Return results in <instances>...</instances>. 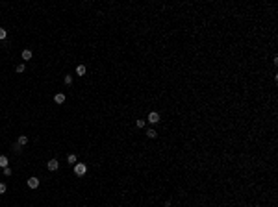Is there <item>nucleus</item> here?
<instances>
[{
  "instance_id": "nucleus-18",
  "label": "nucleus",
  "mask_w": 278,
  "mask_h": 207,
  "mask_svg": "<svg viewBox=\"0 0 278 207\" xmlns=\"http://www.w3.org/2000/svg\"><path fill=\"white\" fill-rule=\"evenodd\" d=\"M13 150H15V152H21V144H19V142L13 144Z\"/></svg>"
},
{
  "instance_id": "nucleus-13",
  "label": "nucleus",
  "mask_w": 278,
  "mask_h": 207,
  "mask_svg": "<svg viewBox=\"0 0 278 207\" xmlns=\"http://www.w3.org/2000/svg\"><path fill=\"white\" fill-rule=\"evenodd\" d=\"M7 37V32L4 28H0V41H2V39H6Z\"/></svg>"
},
{
  "instance_id": "nucleus-16",
  "label": "nucleus",
  "mask_w": 278,
  "mask_h": 207,
  "mask_svg": "<svg viewBox=\"0 0 278 207\" xmlns=\"http://www.w3.org/2000/svg\"><path fill=\"white\" fill-rule=\"evenodd\" d=\"M4 176H11V168H9V166H6V168H4Z\"/></svg>"
},
{
  "instance_id": "nucleus-5",
  "label": "nucleus",
  "mask_w": 278,
  "mask_h": 207,
  "mask_svg": "<svg viewBox=\"0 0 278 207\" xmlns=\"http://www.w3.org/2000/svg\"><path fill=\"white\" fill-rule=\"evenodd\" d=\"M54 102H56V104H63L65 102V95H63V93H58V95L54 96Z\"/></svg>"
},
{
  "instance_id": "nucleus-9",
  "label": "nucleus",
  "mask_w": 278,
  "mask_h": 207,
  "mask_svg": "<svg viewBox=\"0 0 278 207\" xmlns=\"http://www.w3.org/2000/svg\"><path fill=\"white\" fill-rule=\"evenodd\" d=\"M19 144H21V146H26V144H28V137H26V135H21V137H19Z\"/></svg>"
},
{
  "instance_id": "nucleus-7",
  "label": "nucleus",
  "mask_w": 278,
  "mask_h": 207,
  "mask_svg": "<svg viewBox=\"0 0 278 207\" xmlns=\"http://www.w3.org/2000/svg\"><path fill=\"white\" fill-rule=\"evenodd\" d=\"M22 59H24V61L32 59V50H22Z\"/></svg>"
},
{
  "instance_id": "nucleus-10",
  "label": "nucleus",
  "mask_w": 278,
  "mask_h": 207,
  "mask_svg": "<svg viewBox=\"0 0 278 207\" xmlns=\"http://www.w3.org/2000/svg\"><path fill=\"white\" fill-rule=\"evenodd\" d=\"M147 135H148V137H150V139H154V137H156V135H158V131H156V130H152V128H148V131H147Z\"/></svg>"
},
{
  "instance_id": "nucleus-17",
  "label": "nucleus",
  "mask_w": 278,
  "mask_h": 207,
  "mask_svg": "<svg viewBox=\"0 0 278 207\" xmlns=\"http://www.w3.org/2000/svg\"><path fill=\"white\" fill-rule=\"evenodd\" d=\"M6 189H7V187L4 185V183H0V194H4V192H6Z\"/></svg>"
},
{
  "instance_id": "nucleus-2",
  "label": "nucleus",
  "mask_w": 278,
  "mask_h": 207,
  "mask_svg": "<svg viewBox=\"0 0 278 207\" xmlns=\"http://www.w3.org/2000/svg\"><path fill=\"white\" fill-rule=\"evenodd\" d=\"M148 122H150V124H156V122H159V115H158L156 111L148 113Z\"/></svg>"
},
{
  "instance_id": "nucleus-3",
  "label": "nucleus",
  "mask_w": 278,
  "mask_h": 207,
  "mask_svg": "<svg viewBox=\"0 0 278 207\" xmlns=\"http://www.w3.org/2000/svg\"><path fill=\"white\" fill-rule=\"evenodd\" d=\"M46 166H48V170H52V172H54V170H58V166H60V161H58V159H50Z\"/></svg>"
},
{
  "instance_id": "nucleus-15",
  "label": "nucleus",
  "mask_w": 278,
  "mask_h": 207,
  "mask_svg": "<svg viewBox=\"0 0 278 207\" xmlns=\"http://www.w3.org/2000/svg\"><path fill=\"white\" fill-rule=\"evenodd\" d=\"M15 70H17L19 74H21V72H24V65H22V63H21V65H17V67H15Z\"/></svg>"
},
{
  "instance_id": "nucleus-12",
  "label": "nucleus",
  "mask_w": 278,
  "mask_h": 207,
  "mask_svg": "<svg viewBox=\"0 0 278 207\" xmlns=\"http://www.w3.org/2000/svg\"><path fill=\"white\" fill-rule=\"evenodd\" d=\"M135 126H137V128H145V120L143 118H137V120H135Z\"/></svg>"
},
{
  "instance_id": "nucleus-11",
  "label": "nucleus",
  "mask_w": 278,
  "mask_h": 207,
  "mask_svg": "<svg viewBox=\"0 0 278 207\" xmlns=\"http://www.w3.org/2000/svg\"><path fill=\"white\" fill-rule=\"evenodd\" d=\"M67 161L70 163V165H76V155H74V154H70L69 157H67Z\"/></svg>"
},
{
  "instance_id": "nucleus-1",
  "label": "nucleus",
  "mask_w": 278,
  "mask_h": 207,
  "mask_svg": "<svg viewBox=\"0 0 278 207\" xmlns=\"http://www.w3.org/2000/svg\"><path fill=\"white\" fill-rule=\"evenodd\" d=\"M85 172H87V166H85L84 163H76V165H74V174L76 176H84Z\"/></svg>"
},
{
  "instance_id": "nucleus-14",
  "label": "nucleus",
  "mask_w": 278,
  "mask_h": 207,
  "mask_svg": "<svg viewBox=\"0 0 278 207\" xmlns=\"http://www.w3.org/2000/svg\"><path fill=\"white\" fill-rule=\"evenodd\" d=\"M70 83H72V76L67 74V76H65V85H70Z\"/></svg>"
},
{
  "instance_id": "nucleus-4",
  "label": "nucleus",
  "mask_w": 278,
  "mask_h": 207,
  "mask_svg": "<svg viewBox=\"0 0 278 207\" xmlns=\"http://www.w3.org/2000/svg\"><path fill=\"white\" fill-rule=\"evenodd\" d=\"M28 187H30V189H37V187H39V179L37 178H30L28 179Z\"/></svg>"
},
{
  "instance_id": "nucleus-6",
  "label": "nucleus",
  "mask_w": 278,
  "mask_h": 207,
  "mask_svg": "<svg viewBox=\"0 0 278 207\" xmlns=\"http://www.w3.org/2000/svg\"><path fill=\"white\" fill-rule=\"evenodd\" d=\"M85 72H87V69L84 65H78L76 67V76H85Z\"/></svg>"
},
{
  "instance_id": "nucleus-8",
  "label": "nucleus",
  "mask_w": 278,
  "mask_h": 207,
  "mask_svg": "<svg viewBox=\"0 0 278 207\" xmlns=\"http://www.w3.org/2000/svg\"><path fill=\"white\" fill-rule=\"evenodd\" d=\"M9 165V161H7L6 155H0V168H6V166Z\"/></svg>"
}]
</instances>
